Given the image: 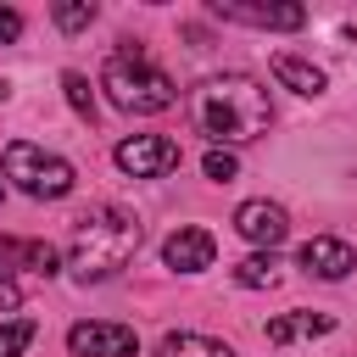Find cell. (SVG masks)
Here are the masks:
<instances>
[{"label": "cell", "mask_w": 357, "mask_h": 357, "mask_svg": "<svg viewBox=\"0 0 357 357\" xmlns=\"http://www.w3.org/2000/svg\"><path fill=\"white\" fill-rule=\"evenodd\" d=\"M190 117H195V128L223 151V145H245V139L268 134V123H273V100H268V89H262L257 78H245V73H223V78H206V84L195 89Z\"/></svg>", "instance_id": "6da1fadb"}, {"label": "cell", "mask_w": 357, "mask_h": 357, "mask_svg": "<svg viewBox=\"0 0 357 357\" xmlns=\"http://www.w3.org/2000/svg\"><path fill=\"white\" fill-rule=\"evenodd\" d=\"M139 218L134 212H123V206H112V201H100V206H89V212H78V223H73V240H67V268H73V279H84V284H100V279H112L134 251H139Z\"/></svg>", "instance_id": "7a4b0ae2"}, {"label": "cell", "mask_w": 357, "mask_h": 357, "mask_svg": "<svg viewBox=\"0 0 357 357\" xmlns=\"http://www.w3.org/2000/svg\"><path fill=\"white\" fill-rule=\"evenodd\" d=\"M100 89H106V100H112L117 112H134V117H145V112H167V106L178 100L173 78H167L162 67H151L139 45H123L117 56H106V67H100Z\"/></svg>", "instance_id": "3957f363"}, {"label": "cell", "mask_w": 357, "mask_h": 357, "mask_svg": "<svg viewBox=\"0 0 357 357\" xmlns=\"http://www.w3.org/2000/svg\"><path fill=\"white\" fill-rule=\"evenodd\" d=\"M6 178H11L22 195H33V201H61V195L78 184L67 156H56V151H45V145H28V139L6 145Z\"/></svg>", "instance_id": "277c9868"}, {"label": "cell", "mask_w": 357, "mask_h": 357, "mask_svg": "<svg viewBox=\"0 0 357 357\" xmlns=\"http://www.w3.org/2000/svg\"><path fill=\"white\" fill-rule=\"evenodd\" d=\"M112 156H117V167L128 178H162V173L178 167V139H167V134H128Z\"/></svg>", "instance_id": "5b68a950"}, {"label": "cell", "mask_w": 357, "mask_h": 357, "mask_svg": "<svg viewBox=\"0 0 357 357\" xmlns=\"http://www.w3.org/2000/svg\"><path fill=\"white\" fill-rule=\"evenodd\" d=\"M134 329L128 324H100V318H89V324H73L67 329V351L73 357H134Z\"/></svg>", "instance_id": "8992f818"}, {"label": "cell", "mask_w": 357, "mask_h": 357, "mask_svg": "<svg viewBox=\"0 0 357 357\" xmlns=\"http://www.w3.org/2000/svg\"><path fill=\"white\" fill-rule=\"evenodd\" d=\"M206 11H212V17H223V22L279 28V33H290V28H301V22H307V11H301V6H245V0H212Z\"/></svg>", "instance_id": "52a82bcc"}, {"label": "cell", "mask_w": 357, "mask_h": 357, "mask_svg": "<svg viewBox=\"0 0 357 357\" xmlns=\"http://www.w3.org/2000/svg\"><path fill=\"white\" fill-rule=\"evenodd\" d=\"M234 229H240V240H251V245H279L284 234H290V212L279 206V201H245L240 212H234Z\"/></svg>", "instance_id": "ba28073f"}, {"label": "cell", "mask_w": 357, "mask_h": 357, "mask_svg": "<svg viewBox=\"0 0 357 357\" xmlns=\"http://www.w3.org/2000/svg\"><path fill=\"white\" fill-rule=\"evenodd\" d=\"M212 257H218V240H212L206 229H195V223L173 229L167 245H162V262H167L173 273H201V268H212Z\"/></svg>", "instance_id": "9c48e42d"}, {"label": "cell", "mask_w": 357, "mask_h": 357, "mask_svg": "<svg viewBox=\"0 0 357 357\" xmlns=\"http://www.w3.org/2000/svg\"><path fill=\"white\" fill-rule=\"evenodd\" d=\"M301 268H307L312 279H346V273L357 268V251H351L346 240H335V234H318V240L301 245Z\"/></svg>", "instance_id": "30bf717a"}, {"label": "cell", "mask_w": 357, "mask_h": 357, "mask_svg": "<svg viewBox=\"0 0 357 357\" xmlns=\"http://www.w3.org/2000/svg\"><path fill=\"white\" fill-rule=\"evenodd\" d=\"M329 329H335L329 312H284V318L268 324V346H290V340H301V335H329Z\"/></svg>", "instance_id": "8fae6325"}, {"label": "cell", "mask_w": 357, "mask_h": 357, "mask_svg": "<svg viewBox=\"0 0 357 357\" xmlns=\"http://www.w3.org/2000/svg\"><path fill=\"white\" fill-rule=\"evenodd\" d=\"M156 357H234V351H229L223 340H212V335H190V329H173V335H162Z\"/></svg>", "instance_id": "7c38bea8"}, {"label": "cell", "mask_w": 357, "mask_h": 357, "mask_svg": "<svg viewBox=\"0 0 357 357\" xmlns=\"http://www.w3.org/2000/svg\"><path fill=\"white\" fill-rule=\"evenodd\" d=\"M273 78L284 89H296V95H318L324 89V73L312 61H301V56H273Z\"/></svg>", "instance_id": "4fadbf2b"}, {"label": "cell", "mask_w": 357, "mask_h": 357, "mask_svg": "<svg viewBox=\"0 0 357 357\" xmlns=\"http://www.w3.org/2000/svg\"><path fill=\"white\" fill-rule=\"evenodd\" d=\"M273 279H279V257L273 251H257V257H245L234 268V284H245V290H268Z\"/></svg>", "instance_id": "5bb4252c"}, {"label": "cell", "mask_w": 357, "mask_h": 357, "mask_svg": "<svg viewBox=\"0 0 357 357\" xmlns=\"http://www.w3.org/2000/svg\"><path fill=\"white\" fill-rule=\"evenodd\" d=\"M33 318H11V324H0V357H22L28 346H33Z\"/></svg>", "instance_id": "9a60e30c"}, {"label": "cell", "mask_w": 357, "mask_h": 357, "mask_svg": "<svg viewBox=\"0 0 357 357\" xmlns=\"http://www.w3.org/2000/svg\"><path fill=\"white\" fill-rule=\"evenodd\" d=\"M50 17H56L61 33H78V28L95 22V6H89V0H61V6H50Z\"/></svg>", "instance_id": "2e32d148"}, {"label": "cell", "mask_w": 357, "mask_h": 357, "mask_svg": "<svg viewBox=\"0 0 357 357\" xmlns=\"http://www.w3.org/2000/svg\"><path fill=\"white\" fill-rule=\"evenodd\" d=\"M61 89H67V106H73L78 117H89V123H95V95H89V78H84V73H61Z\"/></svg>", "instance_id": "e0dca14e"}, {"label": "cell", "mask_w": 357, "mask_h": 357, "mask_svg": "<svg viewBox=\"0 0 357 357\" xmlns=\"http://www.w3.org/2000/svg\"><path fill=\"white\" fill-rule=\"evenodd\" d=\"M17 257L28 262V273H45V279L56 273V245H45V240H28V245L17 240Z\"/></svg>", "instance_id": "ac0fdd59"}, {"label": "cell", "mask_w": 357, "mask_h": 357, "mask_svg": "<svg viewBox=\"0 0 357 357\" xmlns=\"http://www.w3.org/2000/svg\"><path fill=\"white\" fill-rule=\"evenodd\" d=\"M201 173H206L212 184H229V178L240 173V162H234V151H206V162H201Z\"/></svg>", "instance_id": "d6986e66"}, {"label": "cell", "mask_w": 357, "mask_h": 357, "mask_svg": "<svg viewBox=\"0 0 357 357\" xmlns=\"http://www.w3.org/2000/svg\"><path fill=\"white\" fill-rule=\"evenodd\" d=\"M17 301H22V290H17V279H11V268L0 262V312H17Z\"/></svg>", "instance_id": "ffe728a7"}, {"label": "cell", "mask_w": 357, "mask_h": 357, "mask_svg": "<svg viewBox=\"0 0 357 357\" xmlns=\"http://www.w3.org/2000/svg\"><path fill=\"white\" fill-rule=\"evenodd\" d=\"M17 39H22V17L11 6H0V45H17Z\"/></svg>", "instance_id": "44dd1931"}, {"label": "cell", "mask_w": 357, "mask_h": 357, "mask_svg": "<svg viewBox=\"0 0 357 357\" xmlns=\"http://www.w3.org/2000/svg\"><path fill=\"white\" fill-rule=\"evenodd\" d=\"M0 195H6V184H0Z\"/></svg>", "instance_id": "7402d4cb"}]
</instances>
